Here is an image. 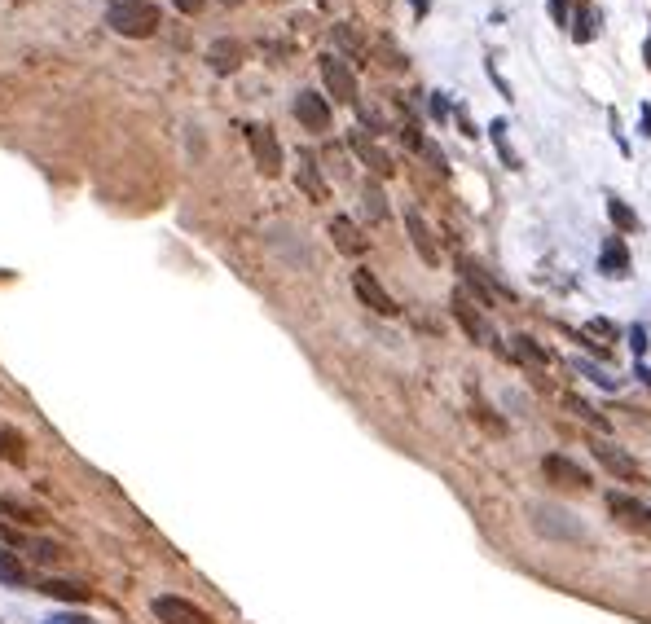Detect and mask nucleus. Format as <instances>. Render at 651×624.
Instances as JSON below:
<instances>
[{
    "label": "nucleus",
    "instance_id": "obj_1",
    "mask_svg": "<svg viewBox=\"0 0 651 624\" xmlns=\"http://www.w3.org/2000/svg\"><path fill=\"white\" fill-rule=\"evenodd\" d=\"M159 22H163V9L154 5V0H110V9H106V27L128 40L154 36Z\"/></svg>",
    "mask_w": 651,
    "mask_h": 624
},
{
    "label": "nucleus",
    "instance_id": "obj_2",
    "mask_svg": "<svg viewBox=\"0 0 651 624\" xmlns=\"http://www.w3.org/2000/svg\"><path fill=\"white\" fill-rule=\"evenodd\" d=\"M458 273H462V291L476 299L480 308H498V304H511V291L493 282V273H484V264H476L471 255H458Z\"/></svg>",
    "mask_w": 651,
    "mask_h": 624
},
{
    "label": "nucleus",
    "instance_id": "obj_3",
    "mask_svg": "<svg viewBox=\"0 0 651 624\" xmlns=\"http://www.w3.org/2000/svg\"><path fill=\"white\" fill-rule=\"evenodd\" d=\"M590 453H594V462L603 466L612 479H621V484H643V466H638L630 453L621 449V444H612V440H590Z\"/></svg>",
    "mask_w": 651,
    "mask_h": 624
},
{
    "label": "nucleus",
    "instance_id": "obj_4",
    "mask_svg": "<svg viewBox=\"0 0 651 624\" xmlns=\"http://www.w3.org/2000/svg\"><path fill=\"white\" fill-rule=\"evenodd\" d=\"M322 80H326V93L339 106H357V75H352V66L339 53H326L322 58Z\"/></svg>",
    "mask_w": 651,
    "mask_h": 624
},
{
    "label": "nucleus",
    "instance_id": "obj_5",
    "mask_svg": "<svg viewBox=\"0 0 651 624\" xmlns=\"http://www.w3.org/2000/svg\"><path fill=\"white\" fill-rule=\"evenodd\" d=\"M454 317H458V326L467 330V339H476V343H489V348H493V343H498V334H493L489 317H484V312H480V304H476V299H471L467 291H462V286L454 291Z\"/></svg>",
    "mask_w": 651,
    "mask_h": 624
},
{
    "label": "nucleus",
    "instance_id": "obj_6",
    "mask_svg": "<svg viewBox=\"0 0 651 624\" xmlns=\"http://www.w3.org/2000/svg\"><path fill=\"white\" fill-rule=\"evenodd\" d=\"M150 611H154V620H159V624H216L198 603H190V598H176V594H159L150 603Z\"/></svg>",
    "mask_w": 651,
    "mask_h": 624
},
{
    "label": "nucleus",
    "instance_id": "obj_7",
    "mask_svg": "<svg viewBox=\"0 0 651 624\" xmlns=\"http://www.w3.org/2000/svg\"><path fill=\"white\" fill-rule=\"evenodd\" d=\"M542 475L550 479V484H559V488H581V493L594 488V475L581 462L564 458V453H546V458H542Z\"/></svg>",
    "mask_w": 651,
    "mask_h": 624
},
{
    "label": "nucleus",
    "instance_id": "obj_8",
    "mask_svg": "<svg viewBox=\"0 0 651 624\" xmlns=\"http://www.w3.org/2000/svg\"><path fill=\"white\" fill-rule=\"evenodd\" d=\"M352 291H357V299H361V304H366L370 312H379V317H396V312H401V308H396V299L383 291V282H379V277H374L370 269H357V273H352Z\"/></svg>",
    "mask_w": 651,
    "mask_h": 624
},
{
    "label": "nucleus",
    "instance_id": "obj_9",
    "mask_svg": "<svg viewBox=\"0 0 651 624\" xmlns=\"http://www.w3.org/2000/svg\"><path fill=\"white\" fill-rule=\"evenodd\" d=\"M608 510L616 523H625L630 532H643V537H651V506L647 501H638L630 493H608Z\"/></svg>",
    "mask_w": 651,
    "mask_h": 624
},
{
    "label": "nucleus",
    "instance_id": "obj_10",
    "mask_svg": "<svg viewBox=\"0 0 651 624\" xmlns=\"http://www.w3.org/2000/svg\"><path fill=\"white\" fill-rule=\"evenodd\" d=\"M247 141H251V154H256V167L264 176H278L282 172V146L273 137L269 124H251L247 128Z\"/></svg>",
    "mask_w": 651,
    "mask_h": 624
},
{
    "label": "nucleus",
    "instance_id": "obj_11",
    "mask_svg": "<svg viewBox=\"0 0 651 624\" xmlns=\"http://www.w3.org/2000/svg\"><path fill=\"white\" fill-rule=\"evenodd\" d=\"M0 519L18 523V528H44L49 523V510L31 497H18V493H0Z\"/></svg>",
    "mask_w": 651,
    "mask_h": 624
},
{
    "label": "nucleus",
    "instance_id": "obj_12",
    "mask_svg": "<svg viewBox=\"0 0 651 624\" xmlns=\"http://www.w3.org/2000/svg\"><path fill=\"white\" fill-rule=\"evenodd\" d=\"M348 146H352V154H357V159H361V163H366L370 172H374V181H388V176L396 172V167H392V154L374 146V141L366 137V132H348Z\"/></svg>",
    "mask_w": 651,
    "mask_h": 624
},
{
    "label": "nucleus",
    "instance_id": "obj_13",
    "mask_svg": "<svg viewBox=\"0 0 651 624\" xmlns=\"http://www.w3.org/2000/svg\"><path fill=\"white\" fill-rule=\"evenodd\" d=\"M405 229H410V242H414L418 260H423V264H440L436 233H432V225L423 220V211H418V207H405Z\"/></svg>",
    "mask_w": 651,
    "mask_h": 624
},
{
    "label": "nucleus",
    "instance_id": "obj_14",
    "mask_svg": "<svg viewBox=\"0 0 651 624\" xmlns=\"http://www.w3.org/2000/svg\"><path fill=\"white\" fill-rule=\"evenodd\" d=\"M295 185L304 189L313 203H330V185H326V176H322V167H317V159L308 150H300V167H295Z\"/></svg>",
    "mask_w": 651,
    "mask_h": 624
},
{
    "label": "nucleus",
    "instance_id": "obj_15",
    "mask_svg": "<svg viewBox=\"0 0 651 624\" xmlns=\"http://www.w3.org/2000/svg\"><path fill=\"white\" fill-rule=\"evenodd\" d=\"M242 62H247V49H242V40L220 36V40H212V49H207V66H212L216 75H234Z\"/></svg>",
    "mask_w": 651,
    "mask_h": 624
},
{
    "label": "nucleus",
    "instance_id": "obj_16",
    "mask_svg": "<svg viewBox=\"0 0 651 624\" xmlns=\"http://www.w3.org/2000/svg\"><path fill=\"white\" fill-rule=\"evenodd\" d=\"M295 119H300L308 132H326V128H330V106H326V97L300 93V97H295Z\"/></svg>",
    "mask_w": 651,
    "mask_h": 624
},
{
    "label": "nucleus",
    "instance_id": "obj_17",
    "mask_svg": "<svg viewBox=\"0 0 651 624\" xmlns=\"http://www.w3.org/2000/svg\"><path fill=\"white\" fill-rule=\"evenodd\" d=\"M330 238H335V251H344V255H366L370 251V238L357 225H352L348 216L330 220Z\"/></svg>",
    "mask_w": 651,
    "mask_h": 624
},
{
    "label": "nucleus",
    "instance_id": "obj_18",
    "mask_svg": "<svg viewBox=\"0 0 651 624\" xmlns=\"http://www.w3.org/2000/svg\"><path fill=\"white\" fill-rule=\"evenodd\" d=\"M0 462H9V466L27 462V440H22V431L9 427V422H0Z\"/></svg>",
    "mask_w": 651,
    "mask_h": 624
},
{
    "label": "nucleus",
    "instance_id": "obj_19",
    "mask_svg": "<svg viewBox=\"0 0 651 624\" xmlns=\"http://www.w3.org/2000/svg\"><path fill=\"white\" fill-rule=\"evenodd\" d=\"M9 541H18L22 550H27V559H36L44 567H53V563H62L66 559V550L58 541H27V537H9Z\"/></svg>",
    "mask_w": 651,
    "mask_h": 624
},
{
    "label": "nucleus",
    "instance_id": "obj_20",
    "mask_svg": "<svg viewBox=\"0 0 651 624\" xmlns=\"http://www.w3.org/2000/svg\"><path fill=\"white\" fill-rule=\"evenodd\" d=\"M511 356H520V361L533 365V370H546V365H550V352L537 348L528 334H511Z\"/></svg>",
    "mask_w": 651,
    "mask_h": 624
},
{
    "label": "nucleus",
    "instance_id": "obj_21",
    "mask_svg": "<svg viewBox=\"0 0 651 624\" xmlns=\"http://www.w3.org/2000/svg\"><path fill=\"white\" fill-rule=\"evenodd\" d=\"M603 273L608 277H630V251H625L621 238H612L608 247H603Z\"/></svg>",
    "mask_w": 651,
    "mask_h": 624
},
{
    "label": "nucleus",
    "instance_id": "obj_22",
    "mask_svg": "<svg viewBox=\"0 0 651 624\" xmlns=\"http://www.w3.org/2000/svg\"><path fill=\"white\" fill-rule=\"evenodd\" d=\"M40 594L62 598V603H88V598H93L80 581H40Z\"/></svg>",
    "mask_w": 651,
    "mask_h": 624
},
{
    "label": "nucleus",
    "instance_id": "obj_23",
    "mask_svg": "<svg viewBox=\"0 0 651 624\" xmlns=\"http://www.w3.org/2000/svg\"><path fill=\"white\" fill-rule=\"evenodd\" d=\"M335 40H339V49H344V53H352V58H366V40H361V31L357 27H352V22H339V27H335Z\"/></svg>",
    "mask_w": 651,
    "mask_h": 624
},
{
    "label": "nucleus",
    "instance_id": "obj_24",
    "mask_svg": "<svg viewBox=\"0 0 651 624\" xmlns=\"http://www.w3.org/2000/svg\"><path fill=\"white\" fill-rule=\"evenodd\" d=\"M568 409H572V414H577V418H586L590 427L599 431V436H608V431H612V427H608V418H603L594 405H586V400H581V396H568Z\"/></svg>",
    "mask_w": 651,
    "mask_h": 624
},
{
    "label": "nucleus",
    "instance_id": "obj_25",
    "mask_svg": "<svg viewBox=\"0 0 651 624\" xmlns=\"http://www.w3.org/2000/svg\"><path fill=\"white\" fill-rule=\"evenodd\" d=\"M0 581H9V585H27V581H31V576H27V567H22L18 554L0 550Z\"/></svg>",
    "mask_w": 651,
    "mask_h": 624
},
{
    "label": "nucleus",
    "instance_id": "obj_26",
    "mask_svg": "<svg viewBox=\"0 0 651 624\" xmlns=\"http://www.w3.org/2000/svg\"><path fill=\"white\" fill-rule=\"evenodd\" d=\"M366 216L379 225V220H388V198H383V185L379 181H366Z\"/></svg>",
    "mask_w": 651,
    "mask_h": 624
},
{
    "label": "nucleus",
    "instance_id": "obj_27",
    "mask_svg": "<svg viewBox=\"0 0 651 624\" xmlns=\"http://www.w3.org/2000/svg\"><path fill=\"white\" fill-rule=\"evenodd\" d=\"M608 216H612V225L621 229V233H634L638 229V216L630 211V203H625V198H608Z\"/></svg>",
    "mask_w": 651,
    "mask_h": 624
},
{
    "label": "nucleus",
    "instance_id": "obj_28",
    "mask_svg": "<svg viewBox=\"0 0 651 624\" xmlns=\"http://www.w3.org/2000/svg\"><path fill=\"white\" fill-rule=\"evenodd\" d=\"M489 132H493V141H498V154H502V163H506V167H515V154H511V146H506V141H502L506 124H502V119H498V124H493Z\"/></svg>",
    "mask_w": 651,
    "mask_h": 624
},
{
    "label": "nucleus",
    "instance_id": "obj_29",
    "mask_svg": "<svg viewBox=\"0 0 651 624\" xmlns=\"http://www.w3.org/2000/svg\"><path fill=\"white\" fill-rule=\"evenodd\" d=\"M423 159L432 163L436 172H449V167H445V154H440V146H432V141H427V146H423Z\"/></svg>",
    "mask_w": 651,
    "mask_h": 624
},
{
    "label": "nucleus",
    "instance_id": "obj_30",
    "mask_svg": "<svg viewBox=\"0 0 651 624\" xmlns=\"http://www.w3.org/2000/svg\"><path fill=\"white\" fill-rule=\"evenodd\" d=\"M550 14H555V22L564 27V22H568V0H550Z\"/></svg>",
    "mask_w": 651,
    "mask_h": 624
},
{
    "label": "nucleus",
    "instance_id": "obj_31",
    "mask_svg": "<svg viewBox=\"0 0 651 624\" xmlns=\"http://www.w3.org/2000/svg\"><path fill=\"white\" fill-rule=\"evenodd\" d=\"M432 115H436V119H445V115H449V97H445V93H436V97H432Z\"/></svg>",
    "mask_w": 651,
    "mask_h": 624
},
{
    "label": "nucleus",
    "instance_id": "obj_32",
    "mask_svg": "<svg viewBox=\"0 0 651 624\" xmlns=\"http://www.w3.org/2000/svg\"><path fill=\"white\" fill-rule=\"evenodd\" d=\"M176 5H181L185 14H194V9H203V0H176Z\"/></svg>",
    "mask_w": 651,
    "mask_h": 624
},
{
    "label": "nucleus",
    "instance_id": "obj_33",
    "mask_svg": "<svg viewBox=\"0 0 651 624\" xmlns=\"http://www.w3.org/2000/svg\"><path fill=\"white\" fill-rule=\"evenodd\" d=\"M220 5H238V0H220Z\"/></svg>",
    "mask_w": 651,
    "mask_h": 624
}]
</instances>
